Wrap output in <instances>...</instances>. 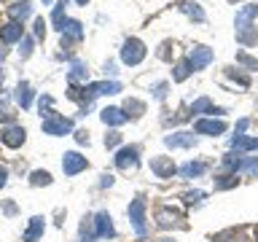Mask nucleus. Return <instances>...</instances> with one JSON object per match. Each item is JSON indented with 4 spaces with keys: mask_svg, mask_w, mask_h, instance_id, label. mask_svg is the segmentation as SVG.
Masks as SVG:
<instances>
[{
    "mask_svg": "<svg viewBox=\"0 0 258 242\" xmlns=\"http://www.w3.org/2000/svg\"><path fill=\"white\" fill-rule=\"evenodd\" d=\"M226 73H229V76H231L234 81H237V84H239L242 89H247V86H250V78H247V76H239V73L234 70V68H226Z\"/></svg>",
    "mask_w": 258,
    "mask_h": 242,
    "instance_id": "36",
    "label": "nucleus"
},
{
    "mask_svg": "<svg viewBox=\"0 0 258 242\" xmlns=\"http://www.w3.org/2000/svg\"><path fill=\"white\" fill-rule=\"evenodd\" d=\"M86 76H89V73H86V68H84V65H81V62H76V65H73V68H70V84L73 86H76V81H86Z\"/></svg>",
    "mask_w": 258,
    "mask_h": 242,
    "instance_id": "27",
    "label": "nucleus"
},
{
    "mask_svg": "<svg viewBox=\"0 0 258 242\" xmlns=\"http://www.w3.org/2000/svg\"><path fill=\"white\" fill-rule=\"evenodd\" d=\"M76 140L78 143H89V135L86 132H76Z\"/></svg>",
    "mask_w": 258,
    "mask_h": 242,
    "instance_id": "45",
    "label": "nucleus"
},
{
    "mask_svg": "<svg viewBox=\"0 0 258 242\" xmlns=\"http://www.w3.org/2000/svg\"><path fill=\"white\" fill-rule=\"evenodd\" d=\"M231 186H237V175H234V172H226V175H221V177H218V180H215V189H231Z\"/></svg>",
    "mask_w": 258,
    "mask_h": 242,
    "instance_id": "31",
    "label": "nucleus"
},
{
    "mask_svg": "<svg viewBox=\"0 0 258 242\" xmlns=\"http://www.w3.org/2000/svg\"><path fill=\"white\" fill-rule=\"evenodd\" d=\"M237 40L242 46H255L258 43V30H253V27L242 30V32H237Z\"/></svg>",
    "mask_w": 258,
    "mask_h": 242,
    "instance_id": "26",
    "label": "nucleus"
},
{
    "mask_svg": "<svg viewBox=\"0 0 258 242\" xmlns=\"http://www.w3.org/2000/svg\"><path fill=\"white\" fill-rule=\"evenodd\" d=\"M89 226H92V239H113L116 237V229H113V221L108 213H97L94 218H89Z\"/></svg>",
    "mask_w": 258,
    "mask_h": 242,
    "instance_id": "3",
    "label": "nucleus"
},
{
    "mask_svg": "<svg viewBox=\"0 0 258 242\" xmlns=\"http://www.w3.org/2000/svg\"><path fill=\"white\" fill-rule=\"evenodd\" d=\"M183 199H185V205H199L205 199V191H188V194H183Z\"/></svg>",
    "mask_w": 258,
    "mask_h": 242,
    "instance_id": "35",
    "label": "nucleus"
},
{
    "mask_svg": "<svg viewBox=\"0 0 258 242\" xmlns=\"http://www.w3.org/2000/svg\"><path fill=\"white\" fill-rule=\"evenodd\" d=\"M43 229H46V221L40 215H35V218H30V226L24 229V234H22V239L24 242H38L40 237H43Z\"/></svg>",
    "mask_w": 258,
    "mask_h": 242,
    "instance_id": "15",
    "label": "nucleus"
},
{
    "mask_svg": "<svg viewBox=\"0 0 258 242\" xmlns=\"http://www.w3.org/2000/svg\"><path fill=\"white\" fill-rule=\"evenodd\" d=\"M16 102H19L24 110L32 105V89H30L27 81H19V86H16Z\"/></svg>",
    "mask_w": 258,
    "mask_h": 242,
    "instance_id": "21",
    "label": "nucleus"
},
{
    "mask_svg": "<svg viewBox=\"0 0 258 242\" xmlns=\"http://www.w3.org/2000/svg\"><path fill=\"white\" fill-rule=\"evenodd\" d=\"M156 223L161 226V229H172V226H183V215L177 213V210L172 207H159L156 210Z\"/></svg>",
    "mask_w": 258,
    "mask_h": 242,
    "instance_id": "10",
    "label": "nucleus"
},
{
    "mask_svg": "<svg viewBox=\"0 0 258 242\" xmlns=\"http://www.w3.org/2000/svg\"><path fill=\"white\" fill-rule=\"evenodd\" d=\"M51 105H54V100H51V94H43V97H40V100H38V108H40V116H43V118H48V116H54Z\"/></svg>",
    "mask_w": 258,
    "mask_h": 242,
    "instance_id": "28",
    "label": "nucleus"
},
{
    "mask_svg": "<svg viewBox=\"0 0 258 242\" xmlns=\"http://www.w3.org/2000/svg\"><path fill=\"white\" fill-rule=\"evenodd\" d=\"M32 54V38H22V48H19V56L22 59H27Z\"/></svg>",
    "mask_w": 258,
    "mask_h": 242,
    "instance_id": "37",
    "label": "nucleus"
},
{
    "mask_svg": "<svg viewBox=\"0 0 258 242\" xmlns=\"http://www.w3.org/2000/svg\"><path fill=\"white\" fill-rule=\"evenodd\" d=\"M59 30H62L64 40H81L84 38V24H81L78 19H62Z\"/></svg>",
    "mask_w": 258,
    "mask_h": 242,
    "instance_id": "17",
    "label": "nucleus"
},
{
    "mask_svg": "<svg viewBox=\"0 0 258 242\" xmlns=\"http://www.w3.org/2000/svg\"><path fill=\"white\" fill-rule=\"evenodd\" d=\"M180 8H183V11L191 16V19H197V22H205V11H202V8H199L197 3H183Z\"/></svg>",
    "mask_w": 258,
    "mask_h": 242,
    "instance_id": "29",
    "label": "nucleus"
},
{
    "mask_svg": "<svg viewBox=\"0 0 258 242\" xmlns=\"http://www.w3.org/2000/svg\"><path fill=\"white\" fill-rule=\"evenodd\" d=\"M153 97H156V100H164V97H167V84H156V86H153Z\"/></svg>",
    "mask_w": 258,
    "mask_h": 242,
    "instance_id": "41",
    "label": "nucleus"
},
{
    "mask_svg": "<svg viewBox=\"0 0 258 242\" xmlns=\"http://www.w3.org/2000/svg\"><path fill=\"white\" fill-rule=\"evenodd\" d=\"M0 84H3V70H0Z\"/></svg>",
    "mask_w": 258,
    "mask_h": 242,
    "instance_id": "48",
    "label": "nucleus"
},
{
    "mask_svg": "<svg viewBox=\"0 0 258 242\" xmlns=\"http://www.w3.org/2000/svg\"><path fill=\"white\" fill-rule=\"evenodd\" d=\"M24 38V24L22 22H8V24H3L0 27V40L3 43H16V40H22Z\"/></svg>",
    "mask_w": 258,
    "mask_h": 242,
    "instance_id": "14",
    "label": "nucleus"
},
{
    "mask_svg": "<svg viewBox=\"0 0 258 242\" xmlns=\"http://www.w3.org/2000/svg\"><path fill=\"white\" fill-rule=\"evenodd\" d=\"M6 183H8V169H6L3 164H0V189H3Z\"/></svg>",
    "mask_w": 258,
    "mask_h": 242,
    "instance_id": "42",
    "label": "nucleus"
},
{
    "mask_svg": "<svg viewBox=\"0 0 258 242\" xmlns=\"http://www.w3.org/2000/svg\"><path fill=\"white\" fill-rule=\"evenodd\" d=\"M3 210H6V215H14L16 213V205H14V202H3Z\"/></svg>",
    "mask_w": 258,
    "mask_h": 242,
    "instance_id": "43",
    "label": "nucleus"
},
{
    "mask_svg": "<svg viewBox=\"0 0 258 242\" xmlns=\"http://www.w3.org/2000/svg\"><path fill=\"white\" fill-rule=\"evenodd\" d=\"M121 110H126V118H129V116H135V118H137V116H143V113H145V102L135 100V97H129Z\"/></svg>",
    "mask_w": 258,
    "mask_h": 242,
    "instance_id": "24",
    "label": "nucleus"
},
{
    "mask_svg": "<svg viewBox=\"0 0 258 242\" xmlns=\"http://www.w3.org/2000/svg\"><path fill=\"white\" fill-rule=\"evenodd\" d=\"M68 3H70V0H56V6H54V14H51V19H54V24H56V27L62 24V14H64V8H68Z\"/></svg>",
    "mask_w": 258,
    "mask_h": 242,
    "instance_id": "34",
    "label": "nucleus"
},
{
    "mask_svg": "<svg viewBox=\"0 0 258 242\" xmlns=\"http://www.w3.org/2000/svg\"><path fill=\"white\" fill-rule=\"evenodd\" d=\"M213 48H207V46H194L191 51H188V56H185V59H188V65L194 70H205L210 62H213Z\"/></svg>",
    "mask_w": 258,
    "mask_h": 242,
    "instance_id": "7",
    "label": "nucleus"
},
{
    "mask_svg": "<svg viewBox=\"0 0 258 242\" xmlns=\"http://www.w3.org/2000/svg\"><path fill=\"white\" fill-rule=\"evenodd\" d=\"M30 183L32 186H48L51 183V175H48L46 169H35V172L30 175Z\"/></svg>",
    "mask_w": 258,
    "mask_h": 242,
    "instance_id": "30",
    "label": "nucleus"
},
{
    "mask_svg": "<svg viewBox=\"0 0 258 242\" xmlns=\"http://www.w3.org/2000/svg\"><path fill=\"white\" fill-rule=\"evenodd\" d=\"M255 16H258V6H253V3L242 6L239 11H237V19H234V24H237V32L253 27V19H255Z\"/></svg>",
    "mask_w": 258,
    "mask_h": 242,
    "instance_id": "13",
    "label": "nucleus"
},
{
    "mask_svg": "<svg viewBox=\"0 0 258 242\" xmlns=\"http://www.w3.org/2000/svg\"><path fill=\"white\" fill-rule=\"evenodd\" d=\"M237 172H242V175H258V159H242V164H239V169Z\"/></svg>",
    "mask_w": 258,
    "mask_h": 242,
    "instance_id": "32",
    "label": "nucleus"
},
{
    "mask_svg": "<svg viewBox=\"0 0 258 242\" xmlns=\"http://www.w3.org/2000/svg\"><path fill=\"white\" fill-rule=\"evenodd\" d=\"M247 124H250V118H239V124H237V135H242L247 129Z\"/></svg>",
    "mask_w": 258,
    "mask_h": 242,
    "instance_id": "44",
    "label": "nucleus"
},
{
    "mask_svg": "<svg viewBox=\"0 0 258 242\" xmlns=\"http://www.w3.org/2000/svg\"><path fill=\"white\" fill-rule=\"evenodd\" d=\"M164 143L169 148H191V145L197 143V137H194V132H172V135L164 137Z\"/></svg>",
    "mask_w": 258,
    "mask_h": 242,
    "instance_id": "16",
    "label": "nucleus"
},
{
    "mask_svg": "<svg viewBox=\"0 0 258 242\" xmlns=\"http://www.w3.org/2000/svg\"><path fill=\"white\" fill-rule=\"evenodd\" d=\"M70 129H73V121H70V118H64V116H59V113H54V116L43 118V132H46V135H51V137L68 135Z\"/></svg>",
    "mask_w": 258,
    "mask_h": 242,
    "instance_id": "5",
    "label": "nucleus"
},
{
    "mask_svg": "<svg viewBox=\"0 0 258 242\" xmlns=\"http://www.w3.org/2000/svg\"><path fill=\"white\" fill-rule=\"evenodd\" d=\"M151 172L156 177H172L177 172V167L169 156H156V159H151Z\"/></svg>",
    "mask_w": 258,
    "mask_h": 242,
    "instance_id": "11",
    "label": "nucleus"
},
{
    "mask_svg": "<svg viewBox=\"0 0 258 242\" xmlns=\"http://www.w3.org/2000/svg\"><path fill=\"white\" fill-rule=\"evenodd\" d=\"M43 3H51V0H43Z\"/></svg>",
    "mask_w": 258,
    "mask_h": 242,
    "instance_id": "49",
    "label": "nucleus"
},
{
    "mask_svg": "<svg viewBox=\"0 0 258 242\" xmlns=\"http://www.w3.org/2000/svg\"><path fill=\"white\" fill-rule=\"evenodd\" d=\"M76 3H78V6H86V3H89V0H76Z\"/></svg>",
    "mask_w": 258,
    "mask_h": 242,
    "instance_id": "47",
    "label": "nucleus"
},
{
    "mask_svg": "<svg viewBox=\"0 0 258 242\" xmlns=\"http://www.w3.org/2000/svg\"><path fill=\"white\" fill-rule=\"evenodd\" d=\"M237 65H242V68H247V70H258V59H253V56L245 54V51L237 54Z\"/></svg>",
    "mask_w": 258,
    "mask_h": 242,
    "instance_id": "33",
    "label": "nucleus"
},
{
    "mask_svg": "<svg viewBox=\"0 0 258 242\" xmlns=\"http://www.w3.org/2000/svg\"><path fill=\"white\" fill-rule=\"evenodd\" d=\"M0 121H6V124L14 121V113H11V108H8L6 102H0Z\"/></svg>",
    "mask_w": 258,
    "mask_h": 242,
    "instance_id": "39",
    "label": "nucleus"
},
{
    "mask_svg": "<svg viewBox=\"0 0 258 242\" xmlns=\"http://www.w3.org/2000/svg\"><path fill=\"white\" fill-rule=\"evenodd\" d=\"M100 118H102L108 127H121V124L126 121V113L121 110V108H105V110L100 113Z\"/></svg>",
    "mask_w": 258,
    "mask_h": 242,
    "instance_id": "18",
    "label": "nucleus"
},
{
    "mask_svg": "<svg viewBox=\"0 0 258 242\" xmlns=\"http://www.w3.org/2000/svg\"><path fill=\"white\" fill-rule=\"evenodd\" d=\"M191 113H213L215 116V113H223V108H215L210 97H199V100L191 105Z\"/></svg>",
    "mask_w": 258,
    "mask_h": 242,
    "instance_id": "22",
    "label": "nucleus"
},
{
    "mask_svg": "<svg viewBox=\"0 0 258 242\" xmlns=\"http://www.w3.org/2000/svg\"><path fill=\"white\" fill-rule=\"evenodd\" d=\"M205 169H207L205 161H188V164H183L177 172H180L183 177H199V175H205Z\"/></svg>",
    "mask_w": 258,
    "mask_h": 242,
    "instance_id": "23",
    "label": "nucleus"
},
{
    "mask_svg": "<svg viewBox=\"0 0 258 242\" xmlns=\"http://www.w3.org/2000/svg\"><path fill=\"white\" fill-rule=\"evenodd\" d=\"M231 148H234V151H258V137L234 135V137H231Z\"/></svg>",
    "mask_w": 258,
    "mask_h": 242,
    "instance_id": "19",
    "label": "nucleus"
},
{
    "mask_svg": "<svg viewBox=\"0 0 258 242\" xmlns=\"http://www.w3.org/2000/svg\"><path fill=\"white\" fill-rule=\"evenodd\" d=\"M118 143H121V135L118 132H108V135H105V145H108V148H116Z\"/></svg>",
    "mask_w": 258,
    "mask_h": 242,
    "instance_id": "38",
    "label": "nucleus"
},
{
    "mask_svg": "<svg viewBox=\"0 0 258 242\" xmlns=\"http://www.w3.org/2000/svg\"><path fill=\"white\" fill-rule=\"evenodd\" d=\"M145 59V43L140 38H126L124 46H121V62L129 65V68H135V65H140Z\"/></svg>",
    "mask_w": 258,
    "mask_h": 242,
    "instance_id": "2",
    "label": "nucleus"
},
{
    "mask_svg": "<svg viewBox=\"0 0 258 242\" xmlns=\"http://www.w3.org/2000/svg\"><path fill=\"white\" fill-rule=\"evenodd\" d=\"M129 221H132L135 231L140 234V237H145V231H148V226H145V197H135V202L129 205Z\"/></svg>",
    "mask_w": 258,
    "mask_h": 242,
    "instance_id": "4",
    "label": "nucleus"
},
{
    "mask_svg": "<svg viewBox=\"0 0 258 242\" xmlns=\"http://www.w3.org/2000/svg\"><path fill=\"white\" fill-rule=\"evenodd\" d=\"M102 186H113V177L110 175H102Z\"/></svg>",
    "mask_w": 258,
    "mask_h": 242,
    "instance_id": "46",
    "label": "nucleus"
},
{
    "mask_svg": "<svg viewBox=\"0 0 258 242\" xmlns=\"http://www.w3.org/2000/svg\"><path fill=\"white\" fill-rule=\"evenodd\" d=\"M121 92V84L118 81H97V84H86L84 89H78L76 86H70V97L73 100H84L86 105L94 100V97H102V94H118Z\"/></svg>",
    "mask_w": 258,
    "mask_h": 242,
    "instance_id": "1",
    "label": "nucleus"
},
{
    "mask_svg": "<svg viewBox=\"0 0 258 242\" xmlns=\"http://www.w3.org/2000/svg\"><path fill=\"white\" fill-rule=\"evenodd\" d=\"M35 38H46V22H43V16H38V19H35Z\"/></svg>",
    "mask_w": 258,
    "mask_h": 242,
    "instance_id": "40",
    "label": "nucleus"
},
{
    "mask_svg": "<svg viewBox=\"0 0 258 242\" xmlns=\"http://www.w3.org/2000/svg\"><path fill=\"white\" fill-rule=\"evenodd\" d=\"M191 73H194V68L188 65V59H180V62L175 65V70H172V78H175V81H185Z\"/></svg>",
    "mask_w": 258,
    "mask_h": 242,
    "instance_id": "25",
    "label": "nucleus"
},
{
    "mask_svg": "<svg viewBox=\"0 0 258 242\" xmlns=\"http://www.w3.org/2000/svg\"><path fill=\"white\" fill-rule=\"evenodd\" d=\"M24 137H27V132H24V127H19V124H8L3 132H0V140H3L8 148H19L24 143Z\"/></svg>",
    "mask_w": 258,
    "mask_h": 242,
    "instance_id": "9",
    "label": "nucleus"
},
{
    "mask_svg": "<svg viewBox=\"0 0 258 242\" xmlns=\"http://www.w3.org/2000/svg\"><path fill=\"white\" fill-rule=\"evenodd\" d=\"M194 132L197 135H223L226 132V121L221 118H199L197 124H194Z\"/></svg>",
    "mask_w": 258,
    "mask_h": 242,
    "instance_id": "12",
    "label": "nucleus"
},
{
    "mask_svg": "<svg viewBox=\"0 0 258 242\" xmlns=\"http://www.w3.org/2000/svg\"><path fill=\"white\" fill-rule=\"evenodd\" d=\"M89 167V161H86V156H81L78 151H68L62 156V172L64 175H78V172H84V169Z\"/></svg>",
    "mask_w": 258,
    "mask_h": 242,
    "instance_id": "6",
    "label": "nucleus"
},
{
    "mask_svg": "<svg viewBox=\"0 0 258 242\" xmlns=\"http://www.w3.org/2000/svg\"><path fill=\"white\" fill-rule=\"evenodd\" d=\"M140 164V151L135 148V145H126V148H121L116 153V167L118 169H137Z\"/></svg>",
    "mask_w": 258,
    "mask_h": 242,
    "instance_id": "8",
    "label": "nucleus"
},
{
    "mask_svg": "<svg viewBox=\"0 0 258 242\" xmlns=\"http://www.w3.org/2000/svg\"><path fill=\"white\" fill-rule=\"evenodd\" d=\"M8 14L14 16V22H24L27 16L32 14V3L30 0H22V3H14L11 8H8Z\"/></svg>",
    "mask_w": 258,
    "mask_h": 242,
    "instance_id": "20",
    "label": "nucleus"
}]
</instances>
